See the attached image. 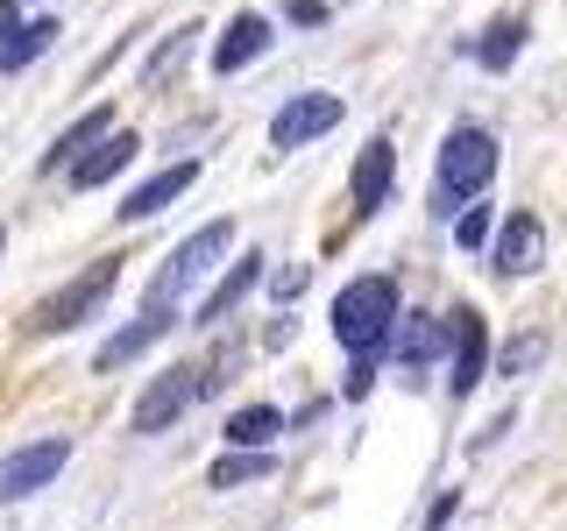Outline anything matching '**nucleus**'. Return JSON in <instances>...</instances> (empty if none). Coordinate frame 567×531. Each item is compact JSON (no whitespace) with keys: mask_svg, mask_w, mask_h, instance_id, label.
I'll return each instance as SVG.
<instances>
[{"mask_svg":"<svg viewBox=\"0 0 567 531\" xmlns=\"http://www.w3.org/2000/svg\"><path fill=\"white\" fill-rule=\"evenodd\" d=\"M199 35H206L199 22H185V29H171V35H164V50H156V58H150V64H142V85H171V79H177V64H185V58H192V43H199Z\"/></svg>","mask_w":567,"mask_h":531,"instance_id":"412c9836","label":"nucleus"},{"mask_svg":"<svg viewBox=\"0 0 567 531\" xmlns=\"http://www.w3.org/2000/svg\"><path fill=\"white\" fill-rule=\"evenodd\" d=\"M22 22V0H0V43H8V29Z\"/></svg>","mask_w":567,"mask_h":531,"instance_id":"c756f323","label":"nucleus"},{"mask_svg":"<svg viewBox=\"0 0 567 531\" xmlns=\"http://www.w3.org/2000/svg\"><path fill=\"white\" fill-rule=\"evenodd\" d=\"M341 93H298V100H284L277 106V121H270V149H306V142H319V135H333L341 128Z\"/></svg>","mask_w":567,"mask_h":531,"instance_id":"0eeeda50","label":"nucleus"},{"mask_svg":"<svg viewBox=\"0 0 567 531\" xmlns=\"http://www.w3.org/2000/svg\"><path fill=\"white\" fill-rule=\"evenodd\" d=\"M454 510H461V489H447V496H433V510H425V531H440V524L454 518Z\"/></svg>","mask_w":567,"mask_h":531,"instance_id":"cd10ccee","label":"nucleus"},{"mask_svg":"<svg viewBox=\"0 0 567 531\" xmlns=\"http://www.w3.org/2000/svg\"><path fill=\"white\" fill-rule=\"evenodd\" d=\"M114 283H121V262L114 256H100V262H85L79 277L64 283V291H50L43 305L29 312V333H43V341H58V333H71V326H85L106 298H114Z\"/></svg>","mask_w":567,"mask_h":531,"instance_id":"20e7f679","label":"nucleus"},{"mask_svg":"<svg viewBox=\"0 0 567 531\" xmlns=\"http://www.w3.org/2000/svg\"><path fill=\"white\" fill-rule=\"evenodd\" d=\"M398 277H383V270H362V277H348L341 291H333V341H341L348 354H383L390 347V333H398Z\"/></svg>","mask_w":567,"mask_h":531,"instance_id":"f257e3e1","label":"nucleus"},{"mask_svg":"<svg viewBox=\"0 0 567 531\" xmlns=\"http://www.w3.org/2000/svg\"><path fill=\"white\" fill-rule=\"evenodd\" d=\"M298 291H306V262H284V270H277V298H298Z\"/></svg>","mask_w":567,"mask_h":531,"instance_id":"c85d7f7f","label":"nucleus"},{"mask_svg":"<svg viewBox=\"0 0 567 531\" xmlns=\"http://www.w3.org/2000/svg\"><path fill=\"white\" fill-rule=\"evenodd\" d=\"M135 149H142V142H135V135H121V128H106V135L93 142V149H85V156H79V164H71V185H79V191H100V185H106V177H121V170H128V164H135Z\"/></svg>","mask_w":567,"mask_h":531,"instance_id":"2eb2a0df","label":"nucleus"},{"mask_svg":"<svg viewBox=\"0 0 567 531\" xmlns=\"http://www.w3.org/2000/svg\"><path fill=\"white\" fill-rule=\"evenodd\" d=\"M539 362H546V333H511L504 354H496V376L525 383V376H539Z\"/></svg>","mask_w":567,"mask_h":531,"instance_id":"5701e85b","label":"nucleus"},{"mask_svg":"<svg viewBox=\"0 0 567 531\" xmlns=\"http://www.w3.org/2000/svg\"><path fill=\"white\" fill-rule=\"evenodd\" d=\"M192 185H199V156H185V164H164L156 177H142V185L128 191V199L114 206V212H121V227H142V220H156V212H164L171 199H185Z\"/></svg>","mask_w":567,"mask_h":531,"instance_id":"9d476101","label":"nucleus"},{"mask_svg":"<svg viewBox=\"0 0 567 531\" xmlns=\"http://www.w3.org/2000/svg\"><path fill=\"white\" fill-rule=\"evenodd\" d=\"M518 50H525V22H489L483 43H475V64H483V71H511Z\"/></svg>","mask_w":567,"mask_h":531,"instance_id":"4be33fe9","label":"nucleus"},{"mask_svg":"<svg viewBox=\"0 0 567 531\" xmlns=\"http://www.w3.org/2000/svg\"><path fill=\"white\" fill-rule=\"evenodd\" d=\"M511 425H518V412H504V418H489V425H483V433H475V447H468V454H489V447H496V439H504V433H511Z\"/></svg>","mask_w":567,"mask_h":531,"instance_id":"bb28decb","label":"nucleus"},{"mask_svg":"<svg viewBox=\"0 0 567 531\" xmlns=\"http://www.w3.org/2000/svg\"><path fill=\"white\" fill-rule=\"evenodd\" d=\"M454 241L468 248V256H475V248H489V206H468V212H461V220H454Z\"/></svg>","mask_w":567,"mask_h":531,"instance_id":"b1692460","label":"nucleus"},{"mask_svg":"<svg viewBox=\"0 0 567 531\" xmlns=\"http://www.w3.org/2000/svg\"><path fill=\"white\" fill-rule=\"evenodd\" d=\"M256 283H262V256H241V262H235V270H227V277H220V283H213V291L199 298V326H220V319H227V312H235V305H241V298H248V291H256Z\"/></svg>","mask_w":567,"mask_h":531,"instance_id":"dca6fc26","label":"nucleus"},{"mask_svg":"<svg viewBox=\"0 0 567 531\" xmlns=\"http://www.w3.org/2000/svg\"><path fill=\"white\" fill-rule=\"evenodd\" d=\"M0 256H8V227H0Z\"/></svg>","mask_w":567,"mask_h":531,"instance_id":"7c9ffc66","label":"nucleus"},{"mask_svg":"<svg viewBox=\"0 0 567 531\" xmlns=\"http://www.w3.org/2000/svg\"><path fill=\"white\" fill-rule=\"evenodd\" d=\"M58 35H64V29L50 22V14H35V22H14V29H8V43H0V71H29L50 43H58Z\"/></svg>","mask_w":567,"mask_h":531,"instance_id":"6ab92c4d","label":"nucleus"},{"mask_svg":"<svg viewBox=\"0 0 567 531\" xmlns=\"http://www.w3.org/2000/svg\"><path fill=\"white\" fill-rule=\"evenodd\" d=\"M377 362H383V354H348V383H341V397H369V383H377Z\"/></svg>","mask_w":567,"mask_h":531,"instance_id":"393cba45","label":"nucleus"},{"mask_svg":"<svg viewBox=\"0 0 567 531\" xmlns=\"http://www.w3.org/2000/svg\"><path fill=\"white\" fill-rule=\"evenodd\" d=\"M489 177H496V135L475 128V121L447 128V142H440V164H433V212L447 220V212H461L468 199H483Z\"/></svg>","mask_w":567,"mask_h":531,"instance_id":"f03ea898","label":"nucleus"},{"mask_svg":"<svg viewBox=\"0 0 567 531\" xmlns=\"http://www.w3.org/2000/svg\"><path fill=\"white\" fill-rule=\"evenodd\" d=\"M192 404H199V362H177L164 376H150V389L135 397V433H171Z\"/></svg>","mask_w":567,"mask_h":531,"instance_id":"423d86ee","label":"nucleus"},{"mask_svg":"<svg viewBox=\"0 0 567 531\" xmlns=\"http://www.w3.org/2000/svg\"><path fill=\"white\" fill-rule=\"evenodd\" d=\"M106 128H114V106H93V114H79V121H71V128H64L58 142H50L43 170H71V164H79V156L93 149V142H100Z\"/></svg>","mask_w":567,"mask_h":531,"instance_id":"a211bd4d","label":"nucleus"},{"mask_svg":"<svg viewBox=\"0 0 567 531\" xmlns=\"http://www.w3.org/2000/svg\"><path fill=\"white\" fill-rule=\"evenodd\" d=\"M489 262H496V277H532L546 262V220L539 212H511L504 227H496V241H489Z\"/></svg>","mask_w":567,"mask_h":531,"instance_id":"1a4fd4ad","label":"nucleus"},{"mask_svg":"<svg viewBox=\"0 0 567 531\" xmlns=\"http://www.w3.org/2000/svg\"><path fill=\"white\" fill-rule=\"evenodd\" d=\"M270 14H256V8H241L235 22L220 29V43H213V71H220V79H235V71H248L262 58V50H270Z\"/></svg>","mask_w":567,"mask_h":531,"instance_id":"9b49d317","label":"nucleus"},{"mask_svg":"<svg viewBox=\"0 0 567 531\" xmlns=\"http://www.w3.org/2000/svg\"><path fill=\"white\" fill-rule=\"evenodd\" d=\"M270 475H277L270 447H235V454H220L206 468V489H248V482H270Z\"/></svg>","mask_w":567,"mask_h":531,"instance_id":"f3484780","label":"nucleus"},{"mask_svg":"<svg viewBox=\"0 0 567 531\" xmlns=\"http://www.w3.org/2000/svg\"><path fill=\"white\" fill-rule=\"evenodd\" d=\"M284 425H291V418H284L277 404H241V412L227 418V447H270Z\"/></svg>","mask_w":567,"mask_h":531,"instance_id":"aec40b11","label":"nucleus"},{"mask_svg":"<svg viewBox=\"0 0 567 531\" xmlns=\"http://www.w3.org/2000/svg\"><path fill=\"white\" fill-rule=\"evenodd\" d=\"M64 460H71V439H29V447L0 454V503H22V496L50 489L64 475Z\"/></svg>","mask_w":567,"mask_h":531,"instance_id":"39448f33","label":"nucleus"},{"mask_svg":"<svg viewBox=\"0 0 567 531\" xmlns=\"http://www.w3.org/2000/svg\"><path fill=\"white\" fill-rule=\"evenodd\" d=\"M284 14H291L298 29H319V22H327L333 8H327V0H291V8H284Z\"/></svg>","mask_w":567,"mask_h":531,"instance_id":"a878e982","label":"nucleus"},{"mask_svg":"<svg viewBox=\"0 0 567 531\" xmlns=\"http://www.w3.org/2000/svg\"><path fill=\"white\" fill-rule=\"evenodd\" d=\"M454 341V312L433 319V312H398V333H390V354H398V368H412V376H425V368L447 354Z\"/></svg>","mask_w":567,"mask_h":531,"instance_id":"6e6552de","label":"nucleus"},{"mask_svg":"<svg viewBox=\"0 0 567 531\" xmlns=\"http://www.w3.org/2000/svg\"><path fill=\"white\" fill-rule=\"evenodd\" d=\"M227 248H235V220H206L199 235H185L164 256V270H156V283H150V298H142V305H177L192 283H206L213 270H220Z\"/></svg>","mask_w":567,"mask_h":531,"instance_id":"7ed1b4c3","label":"nucleus"},{"mask_svg":"<svg viewBox=\"0 0 567 531\" xmlns=\"http://www.w3.org/2000/svg\"><path fill=\"white\" fill-rule=\"evenodd\" d=\"M171 326H177V312H171V305H142V319H135V326H121L114 341H106V347L93 354V368H100V376H114V368H128L135 354H150V347L164 341Z\"/></svg>","mask_w":567,"mask_h":531,"instance_id":"f8f14e48","label":"nucleus"},{"mask_svg":"<svg viewBox=\"0 0 567 531\" xmlns=\"http://www.w3.org/2000/svg\"><path fill=\"white\" fill-rule=\"evenodd\" d=\"M483 376H489L483 319H475V312H454V376H447V389H454V397H475V389H483Z\"/></svg>","mask_w":567,"mask_h":531,"instance_id":"4468645a","label":"nucleus"},{"mask_svg":"<svg viewBox=\"0 0 567 531\" xmlns=\"http://www.w3.org/2000/svg\"><path fill=\"white\" fill-rule=\"evenodd\" d=\"M390 185H398V149H390V142L377 135L362 156H354V177H348V191H354V212L369 220V212H377V206L390 199Z\"/></svg>","mask_w":567,"mask_h":531,"instance_id":"ddd939ff","label":"nucleus"}]
</instances>
